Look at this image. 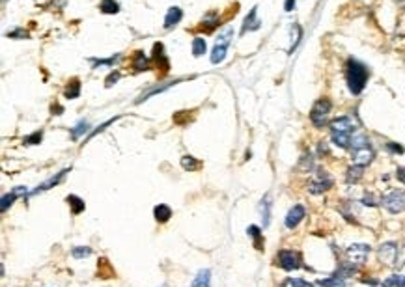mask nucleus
Here are the masks:
<instances>
[{"mask_svg":"<svg viewBox=\"0 0 405 287\" xmlns=\"http://www.w3.org/2000/svg\"><path fill=\"white\" fill-rule=\"evenodd\" d=\"M66 174H67V170L60 172V174H58L56 177H51V179H49V181H45V183H43V184H40V187H37V189L34 190V192H32V194H37V192H43V190H49V189H51V187H54V184L60 183V181L64 179V175H66Z\"/></svg>","mask_w":405,"mask_h":287,"instance_id":"20","label":"nucleus"},{"mask_svg":"<svg viewBox=\"0 0 405 287\" xmlns=\"http://www.w3.org/2000/svg\"><path fill=\"white\" fill-rule=\"evenodd\" d=\"M359 129V121L353 116H342L331 121V138L342 149H348L351 146L355 133Z\"/></svg>","mask_w":405,"mask_h":287,"instance_id":"1","label":"nucleus"},{"mask_svg":"<svg viewBox=\"0 0 405 287\" xmlns=\"http://www.w3.org/2000/svg\"><path fill=\"white\" fill-rule=\"evenodd\" d=\"M26 190H25V187H17L15 190H13V192H11V194H6L4 198H2V211H6L8 209V207H10L11 203H13V201H15V198L19 194H25Z\"/></svg>","mask_w":405,"mask_h":287,"instance_id":"23","label":"nucleus"},{"mask_svg":"<svg viewBox=\"0 0 405 287\" xmlns=\"http://www.w3.org/2000/svg\"><path fill=\"white\" fill-rule=\"evenodd\" d=\"M120 60V54H114V56H110V58H105V60H93V69H98V67H101V66H112V64H116V61Z\"/></svg>","mask_w":405,"mask_h":287,"instance_id":"35","label":"nucleus"},{"mask_svg":"<svg viewBox=\"0 0 405 287\" xmlns=\"http://www.w3.org/2000/svg\"><path fill=\"white\" fill-rule=\"evenodd\" d=\"M190 287H211V272L207 271V269L200 271L198 274H196L195 280H192Z\"/></svg>","mask_w":405,"mask_h":287,"instance_id":"16","label":"nucleus"},{"mask_svg":"<svg viewBox=\"0 0 405 287\" xmlns=\"http://www.w3.org/2000/svg\"><path fill=\"white\" fill-rule=\"evenodd\" d=\"M41 138H43V133L41 131H36V133L28 134L25 138V144H28V146H36V144L41 142Z\"/></svg>","mask_w":405,"mask_h":287,"instance_id":"36","label":"nucleus"},{"mask_svg":"<svg viewBox=\"0 0 405 287\" xmlns=\"http://www.w3.org/2000/svg\"><path fill=\"white\" fill-rule=\"evenodd\" d=\"M383 287H405V276H401V274L389 276L385 282H383Z\"/></svg>","mask_w":405,"mask_h":287,"instance_id":"27","label":"nucleus"},{"mask_svg":"<svg viewBox=\"0 0 405 287\" xmlns=\"http://www.w3.org/2000/svg\"><path fill=\"white\" fill-rule=\"evenodd\" d=\"M232 39H234V28H232V26H226L215 39V47H213V52H211V64H215L217 66V64L224 61Z\"/></svg>","mask_w":405,"mask_h":287,"instance_id":"4","label":"nucleus"},{"mask_svg":"<svg viewBox=\"0 0 405 287\" xmlns=\"http://www.w3.org/2000/svg\"><path fill=\"white\" fill-rule=\"evenodd\" d=\"M381 203H383V207H385L389 213H392V215L403 213L405 211V192H401V190H392V192H389L387 196H383Z\"/></svg>","mask_w":405,"mask_h":287,"instance_id":"6","label":"nucleus"},{"mask_svg":"<svg viewBox=\"0 0 405 287\" xmlns=\"http://www.w3.org/2000/svg\"><path fill=\"white\" fill-rule=\"evenodd\" d=\"M118 78H120V73H118V71H112V73H110V75L107 77L105 84H107V86H112L114 82H118Z\"/></svg>","mask_w":405,"mask_h":287,"instance_id":"39","label":"nucleus"},{"mask_svg":"<svg viewBox=\"0 0 405 287\" xmlns=\"http://www.w3.org/2000/svg\"><path fill=\"white\" fill-rule=\"evenodd\" d=\"M114 119H116V118H112V119H107V121L103 123V125H99V127L95 129V131H93V133H90V136H88V140H90V138H93V136H95V134H98V133H101V131H105V129H107L108 125H110V123H114Z\"/></svg>","mask_w":405,"mask_h":287,"instance_id":"37","label":"nucleus"},{"mask_svg":"<svg viewBox=\"0 0 405 287\" xmlns=\"http://www.w3.org/2000/svg\"><path fill=\"white\" fill-rule=\"evenodd\" d=\"M295 8V0H286V4H284V10L286 11H293Z\"/></svg>","mask_w":405,"mask_h":287,"instance_id":"42","label":"nucleus"},{"mask_svg":"<svg viewBox=\"0 0 405 287\" xmlns=\"http://www.w3.org/2000/svg\"><path fill=\"white\" fill-rule=\"evenodd\" d=\"M67 203H69V207H71V213L73 215H81L82 211H84V201L79 198V196L71 194L67 196Z\"/></svg>","mask_w":405,"mask_h":287,"instance_id":"22","label":"nucleus"},{"mask_svg":"<svg viewBox=\"0 0 405 287\" xmlns=\"http://www.w3.org/2000/svg\"><path fill=\"white\" fill-rule=\"evenodd\" d=\"M101 11L103 13H118L120 11V6L116 0H101Z\"/></svg>","mask_w":405,"mask_h":287,"instance_id":"28","label":"nucleus"},{"mask_svg":"<svg viewBox=\"0 0 405 287\" xmlns=\"http://www.w3.org/2000/svg\"><path fill=\"white\" fill-rule=\"evenodd\" d=\"M396 2H398L400 6H405V0H396Z\"/></svg>","mask_w":405,"mask_h":287,"instance_id":"44","label":"nucleus"},{"mask_svg":"<svg viewBox=\"0 0 405 287\" xmlns=\"http://www.w3.org/2000/svg\"><path fill=\"white\" fill-rule=\"evenodd\" d=\"M246 233H248V237H250L252 241H254V248H258V250H262V246H263L262 230H260L258 225H248V230H246Z\"/></svg>","mask_w":405,"mask_h":287,"instance_id":"18","label":"nucleus"},{"mask_svg":"<svg viewBox=\"0 0 405 287\" xmlns=\"http://www.w3.org/2000/svg\"><path fill=\"white\" fill-rule=\"evenodd\" d=\"M277 261L278 265L286 269V271H295L301 266V254L299 252H293V250H280L277 256Z\"/></svg>","mask_w":405,"mask_h":287,"instance_id":"9","label":"nucleus"},{"mask_svg":"<svg viewBox=\"0 0 405 287\" xmlns=\"http://www.w3.org/2000/svg\"><path fill=\"white\" fill-rule=\"evenodd\" d=\"M331 108H333V105H331L329 99H318V101L314 102L312 110H310V119H312V123L318 129H321V127L327 125Z\"/></svg>","mask_w":405,"mask_h":287,"instance_id":"5","label":"nucleus"},{"mask_svg":"<svg viewBox=\"0 0 405 287\" xmlns=\"http://www.w3.org/2000/svg\"><path fill=\"white\" fill-rule=\"evenodd\" d=\"M360 177H362V166H357V164H353V166L348 170V181H349V183H357Z\"/></svg>","mask_w":405,"mask_h":287,"instance_id":"30","label":"nucleus"},{"mask_svg":"<svg viewBox=\"0 0 405 287\" xmlns=\"http://www.w3.org/2000/svg\"><path fill=\"white\" fill-rule=\"evenodd\" d=\"M304 215H306V211H304L303 205H293L292 209H290V213L286 215L284 224H286V228L293 230V228H297V225L301 224V220L304 218Z\"/></svg>","mask_w":405,"mask_h":287,"instance_id":"11","label":"nucleus"},{"mask_svg":"<svg viewBox=\"0 0 405 287\" xmlns=\"http://www.w3.org/2000/svg\"><path fill=\"white\" fill-rule=\"evenodd\" d=\"M153 215H155V220H157V222H166L170 216H172V209H170L168 205L159 203L153 209Z\"/></svg>","mask_w":405,"mask_h":287,"instance_id":"19","label":"nucleus"},{"mask_svg":"<svg viewBox=\"0 0 405 287\" xmlns=\"http://www.w3.org/2000/svg\"><path fill=\"white\" fill-rule=\"evenodd\" d=\"M271 196L267 194L263 196L262 203H260V213H262V220H263V228H267V225L271 224Z\"/></svg>","mask_w":405,"mask_h":287,"instance_id":"14","label":"nucleus"},{"mask_svg":"<svg viewBox=\"0 0 405 287\" xmlns=\"http://www.w3.org/2000/svg\"><path fill=\"white\" fill-rule=\"evenodd\" d=\"M362 201H364V205H370V207H374V205H375L374 196H370V194H366V196H364V200H362Z\"/></svg>","mask_w":405,"mask_h":287,"instance_id":"41","label":"nucleus"},{"mask_svg":"<svg viewBox=\"0 0 405 287\" xmlns=\"http://www.w3.org/2000/svg\"><path fill=\"white\" fill-rule=\"evenodd\" d=\"M92 254V248H88V246H75L71 250V256L77 257V259H82V257H88Z\"/></svg>","mask_w":405,"mask_h":287,"instance_id":"33","label":"nucleus"},{"mask_svg":"<svg viewBox=\"0 0 405 287\" xmlns=\"http://www.w3.org/2000/svg\"><path fill=\"white\" fill-rule=\"evenodd\" d=\"M368 254H370V246L368 244H351L345 250V257H348V261L351 265L359 266L368 259Z\"/></svg>","mask_w":405,"mask_h":287,"instance_id":"8","label":"nucleus"},{"mask_svg":"<svg viewBox=\"0 0 405 287\" xmlns=\"http://www.w3.org/2000/svg\"><path fill=\"white\" fill-rule=\"evenodd\" d=\"M398 254H400V244L398 242H383L377 250V257L381 263H385L389 266H396L398 263Z\"/></svg>","mask_w":405,"mask_h":287,"instance_id":"7","label":"nucleus"},{"mask_svg":"<svg viewBox=\"0 0 405 287\" xmlns=\"http://www.w3.org/2000/svg\"><path fill=\"white\" fill-rule=\"evenodd\" d=\"M205 49H207V43H205L204 37H195V39H192V56L195 58L204 56Z\"/></svg>","mask_w":405,"mask_h":287,"instance_id":"21","label":"nucleus"},{"mask_svg":"<svg viewBox=\"0 0 405 287\" xmlns=\"http://www.w3.org/2000/svg\"><path fill=\"white\" fill-rule=\"evenodd\" d=\"M133 69H134V71H146V69H149V61H148V58H146V54H144L142 51L134 52Z\"/></svg>","mask_w":405,"mask_h":287,"instance_id":"17","label":"nucleus"},{"mask_svg":"<svg viewBox=\"0 0 405 287\" xmlns=\"http://www.w3.org/2000/svg\"><path fill=\"white\" fill-rule=\"evenodd\" d=\"M331 187H333V179H331L325 172H319V174L308 183V192H312V194H321V192L329 190Z\"/></svg>","mask_w":405,"mask_h":287,"instance_id":"10","label":"nucleus"},{"mask_svg":"<svg viewBox=\"0 0 405 287\" xmlns=\"http://www.w3.org/2000/svg\"><path fill=\"white\" fill-rule=\"evenodd\" d=\"M318 287H323V285H318Z\"/></svg>","mask_w":405,"mask_h":287,"instance_id":"45","label":"nucleus"},{"mask_svg":"<svg viewBox=\"0 0 405 287\" xmlns=\"http://www.w3.org/2000/svg\"><path fill=\"white\" fill-rule=\"evenodd\" d=\"M318 285H323V287H345V283H344V278L333 276V278H327V280H319Z\"/></svg>","mask_w":405,"mask_h":287,"instance_id":"31","label":"nucleus"},{"mask_svg":"<svg viewBox=\"0 0 405 287\" xmlns=\"http://www.w3.org/2000/svg\"><path fill=\"white\" fill-rule=\"evenodd\" d=\"M258 8H252L250 11H248V15L245 17V20H243V28H241V34H245V32H252V30H258L260 28V20H258L256 13H258Z\"/></svg>","mask_w":405,"mask_h":287,"instance_id":"13","label":"nucleus"},{"mask_svg":"<svg viewBox=\"0 0 405 287\" xmlns=\"http://www.w3.org/2000/svg\"><path fill=\"white\" fill-rule=\"evenodd\" d=\"M153 61L155 64H159V67L163 69L164 73L168 71V60H166V56H164V49H163V45L161 43H155V47H153Z\"/></svg>","mask_w":405,"mask_h":287,"instance_id":"15","label":"nucleus"},{"mask_svg":"<svg viewBox=\"0 0 405 287\" xmlns=\"http://www.w3.org/2000/svg\"><path fill=\"white\" fill-rule=\"evenodd\" d=\"M204 25L207 30H213V28L219 25V15H217V13H209V15L204 17V20H202V26Z\"/></svg>","mask_w":405,"mask_h":287,"instance_id":"34","label":"nucleus"},{"mask_svg":"<svg viewBox=\"0 0 405 287\" xmlns=\"http://www.w3.org/2000/svg\"><path fill=\"white\" fill-rule=\"evenodd\" d=\"M301 36H303V28H301L299 25H293L292 26V47H290V54L297 49L299 41H301Z\"/></svg>","mask_w":405,"mask_h":287,"instance_id":"26","label":"nucleus"},{"mask_svg":"<svg viewBox=\"0 0 405 287\" xmlns=\"http://www.w3.org/2000/svg\"><path fill=\"white\" fill-rule=\"evenodd\" d=\"M351 155H353V164H357V166H362L364 168L366 164H370L372 160H374V149H372V146H370L368 138H366L364 134H357V136H353V140H351Z\"/></svg>","mask_w":405,"mask_h":287,"instance_id":"3","label":"nucleus"},{"mask_svg":"<svg viewBox=\"0 0 405 287\" xmlns=\"http://www.w3.org/2000/svg\"><path fill=\"white\" fill-rule=\"evenodd\" d=\"M64 93H66L67 99H77L79 93H81V84H79V80H73L71 84H67L66 92Z\"/></svg>","mask_w":405,"mask_h":287,"instance_id":"29","label":"nucleus"},{"mask_svg":"<svg viewBox=\"0 0 405 287\" xmlns=\"http://www.w3.org/2000/svg\"><path fill=\"white\" fill-rule=\"evenodd\" d=\"M368 78H370L368 67L362 61L349 58L348 64H345V82H348L349 92L353 93V95H359L364 90Z\"/></svg>","mask_w":405,"mask_h":287,"instance_id":"2","label":"nucleus"},{"mask_svg":"<svg viewBox=\"0 0 405 287\" xmlns=\"http://www.w3.org/2000/svg\"><path fill=\"white\" fill-rule=\"evenodd\" d=\"M181 17H183V11H181L178 6H172V8H168V11H166V17H164V28H166V30H172L176 25H180Z\"/></svg>","mask_w":405,"mask_h":287,"instance_id":"12","label":"nucleus"},{"mask_svg":"<svg viewBox=\"0 0 405 287\" xmlns=\"http://www.w3.org/2000/svg\"><path fill=\"white\" fill-rule=\"evenodd\" d=\"M88 129H90V123H88L86 119H81V121L71 129V138L77 140L79 136H82L84 133H88Z\"/></svg>","mask_w":405,"mask_h":287,"instance_id":"25","label":"nucleus"},{"mask_svg":"<svg viewBox=\"0 0 405 287\" xmlns=\"http://www.w3.org/2000/svg\"><path fill=\"white\" fill-rule=\"evenodd\" d=\"M282 287H314V285L304 282L303 278H286V282L282 283Z\"/></svg>","mask_w":405,"mask_h":287,"instance_id":"32","label":"nucleus"},{"mask_svg":"<svg viewBox=\"0 0 405 287\" xmlns=\"http://www.w3.org/2000/svg\"><path fill=\"white\" fill-rule=\"evenodd\" d=\"M8 37H28V34H26L25 30H13V32H8Z\"/></svg>","mask_w":405,"mask_h":287,"instance_id":"40","label":"nucleus"},{"mask_svg":"<svg viewBox=\"0 0 405 287\" xmlns=\"http://www.w3.org/2000/svg\"><path fill=\"white\" fill-rule=\"evenodd\" d=\"M181 166L185 170H189V172H196V170L200 168V160L195 159L192 155H185L183 159H181Z\"/></svg>","mask_w":405,"mask_h":287,"instance_id":"24","label":"nucleus"},{"mask_svg":"<svg viewBox=\"0 0 405 287\" xmlns=\"http://www.w3.org/2000/svg\"><path fill=\"white\" fill-rule=\"evenodd\" d=\"M387 149H389V151H392V153H403V151H405L401 146H398V144H394V142L387 144Z\"/></svg>","mask_w":405,"mask_h":287,"instance_id":"38","label":"nucleus"},{"mask_svg":"<svg viewBox=\"0 0 405 287\" xmlns=\"http://www.w3.org/2000/svg\"><path fill=\"white\" fill-rule=\"evenodd\" d=\"M398 179L405 184V168H398Z\"/></svg>","mask_w":405,"mask_h":287,"instance_id":"43","label":"nucleus"}]
</instances>
